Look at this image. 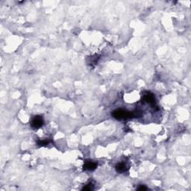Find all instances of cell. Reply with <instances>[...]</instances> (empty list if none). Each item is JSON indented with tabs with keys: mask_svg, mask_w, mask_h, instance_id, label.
Returning <instances> with one entry per match:
<instances>
[{
	"mask_svg": "<svg viewBox=\"0 0 191 191\" xmlns=\"http://www.w3.org/2000/svg\"><path fill=\"white\" fill-rule=\"evenodd\" d=\"M112 116H114L115 119H118V120H121V119H131V118L140 117V116H141V113L138 111L130 112V111H125V110L123 109H117L115 110L114 111H113Z\"/></svg>",
	"mask_w": 191,
	"mask_h": 191,
	"instance_id": "obj_1",
	"label": "cell"
},
{
	"mask_svg": "<svg viewBox=\"0 0 191 191\" xmlns=\"http://www.w3.org/2000/svg\"><path fill=\"white\" fill-rule=\"evenodd\" d=\"M44 120L41 116H35L32 118L31 121V126L34 129H38L40 127L43 126Z\"/></svg>",
	"mask_w": 191,
	"mask_h": 191,
	"instance_id": "obj_2",
	"label": "cell"
},
{
	"mask_svg": "<svg viewBox=\"0 0 191 191\" xmlns=\"http://www.w3.org/2000/svg\"><path fill=\"white\" fill-rule=\"evenodd\" d=\"M143 99H144V101H145L146 102L150 104L152 106L155 105L156 102H155V96H154V94H152V93H148V92L146 93L144 95V96H143Z\"/></svg>",
	"mask_w": 191,
	"mask_h": 191,
	"instance_id": "obj_3",
	"label": "cell"
},
{
	"mask_svg": "<svg viewBox=\"0 0 191 191\" xmlns=\"http://www.w3.org/2000/svg\"><path fill=\"white\" fill-rule=\"evenodd\" d=\"M96 167H97V164L96 163L91 161V160H87L85 164H84L83 169L84 170L93 171L96 169Z\"/></svg>",
	"mask_w": 191,
	"mask_h": 191,
	"instance_id": "obj_4",
	"label": "cell"
},
{
	"mask_svg": "<svg viewBox=\"0 0 191 191\" xmlns=\"http://www.w3.org/2000/svg\"><path fill=\"white\" fill-rule=\"evenodd\" d=\"M115 169H116V171L118 173H123V172L126 171L127 167L124 163H118L116 165Z\"/></svg>",
	"mask_w": 191,
	"mask_h": 191,
	"instance_id": "obj_5",
	"label": "cell"
},
{
	"mask_svg": "<svg viewBox=\"0 0 191 191\" xmlns=\"http://www.w3.org/2000/svg\"><path fill=\"white\" fill-rule=\"evenodd\" d=\"M49 140H38V145L39 146H46L49 144Z\"/></svg>",
	"mask_w": 191,
	"mask_h": 191,
	"instance_id": "obj_6",
	"label": "cell"
},
{
	"mask_svg": "<svg viewBox=\"0 0 191 191\" xmlns=\"http://www.w3.org/2000/svg\"><path fill=\"white\" fill-rule=\"evenodd\" d=\"M93 190V185L91 184H87L85 187H84V188H82V190L90 191V190Z\"/></svg>",
	"mask_w": 191,
	"mask_h": 191,
	"instance_id": "obj_7",
	"label": "cell"
},
{
	"mask_svg": "<svg viewBox=\"0 0 191 191\" xmlns=\"http://www.w3.org/2000/svg\"><path fill=\"white\" fill-rule=\"evenodd\" d=\"M147 189H148V188H147L145 185H140V187L137 188V190H146Z\"/></svg>",
	"mask_w": 191,
	"mask_h": 191,
	"instance_id": "obj_8",
	"label": "cell"
}]
</instances>
